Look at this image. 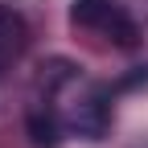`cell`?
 I'll use <instances>...</instances> for the list:
<instances>
[{"label": "cell", "instance_id": "6da1fadb", "mask_svg": "<svg viewBox=\"0 0 148 148\" xmlns=\"http://www.w3.org/2000/svg\"><path fill=\"white\" fill-rule=\"evenodd\" d=\"M115 90L107 82L70 62V58H49L33 78L29 107H25V132L33 148H62L70 136L78 140H103L115 119Z\"/></svg>", "mask_w": 148, "mask_h": 148}, {"label": "cell", "instance_id": "7a4b0ae2", "mask_svg": "<svg viewBox=\"0 0 148 148\" xmlns=\"http://www.w3.org/2000/svg\"><path fill=\"white\" fill-rule=\"evenodd\" d=\"M70 25L103 49H140L148 33V0H74Z\"/></svg>", "mask_w": 148, "mask_h": 148}, {"label": "cell", "instance_id": "3957f363", "mask_svg": "<svg viewBox=\"0 0 148 148\" xmlns=\"http://www.w3.org/2000/svg\"><path fill=\"white\" fill-rule=\"evenodd\" d=\"M29 49V21L16 4H4L0 0V78L25 58Z\"/></svg>", "mask_w": 148, "mask_h": 148}]
</instances>
